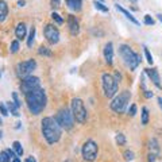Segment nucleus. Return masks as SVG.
Masks as SVG:
<instances>
[{
  "label": "nucleus",
  "mask_w": 162,
  "mask_h": 162,
  "mask_svg": "<svg viewBox=\"0 0 162 162\" xmlns=\"http://www.w3.org/2000/svg\"><path fill=\"white\" fill-rule=\"evenodd\" d=\"M42 135L46 139V142L49 144H54L61 139L62 135V129L58 124V122L52 116H46L42 119Z\"/></svg>",
  "instance_id": "f257e3e1"
},
{
  "label": "nucleus",
  "mask_w": 162,
  "mask_h": 162,
  "mask_svg": "<svg viewBox=\"0 0 162 162\" xmlns=\"http://www.w3.org/2000/svg\"><path fill=\"white\" fill-rule=\"evenodd\" d=\"M26 96V103L28 111L33 115H39L42 111L46 108V103H48V97H46V92L45 89L38 88L35 91L27 93Z\"/></svg>",
  "instance_id": "f03ea898"
},
{
  "label": "nucleus",
  "mask_w": 162,
  "mask_h": 162,
  "mask_svg": "<svg viewBox=\"0 0 162 162\" xmlns=\"http://www.w3.org/2000/svg\"><path fill=\"white\" fill-rule=\"evenodd\" d=\"M119 54H120L123 62H124L131 70H135L136 66L140 63V55L136 54L129 45L119 46Z\"/></svg>",
  "instance_id": "7ed1b4c3"
},
{
  "label": "nucleus",
  "mask_w": 162,
  "mask_h": 162,
  "mask_svg": "<svg viewBox=\"0 0 162 162\" xmlns=\"http://www.w3.org/2000/svg\"><path fill=\"white\" fill-rule=\"evenodd\" d=\"M101 85H103V91H104L105 97L112 99L118 92L119 81L115 78V76H112V74L103 73V76H101Z\"/></svg>",
  "instance_id": "20e7f679"
},
{
  "label": "nucleus",
  "mask_w": 162,
  "mask_h": 162,
  "mask_svg": "<svg viewBox=\"0 0 162 162\" xmlns=\"http://www.w3.org/2000/svg\"><path fill=\"white\" fill-rule=\"evenodd\" d=\"M131 99V93L130 91H123L119 93V96H116L111 103V109L116 114H124V111L127 108V105L130 103Z\"/></svg>",
  "instance_id": "39448f33"
},
{
  "label": "nucleus",
  "mask_w": 162,
  "mask_h": 162,
  "mask_svg": "<svg viewBox=\"0 0 162 162\" xmlns=\"http://www.w3.org/2000/svg\"><path fill=\"white\" fill-rule=\"evenodd\" d=\"M73 114H72V111H69L68 108H61L55 115V120L58 122V124L61 126L62 130H66L69 131L73 129L74 126V122H73Z\"/></svg>",
  "instance_id": "423d86ee"
},
{
  "label": "nucleus",
  "mask_w": 162,
  "mask_h": 162,
  "mask_svg": "<svg viewBox=\"0 0 162 162\" xmlns=\"http://www.w3.org/2000/svg\"><path fill=\"white\" fill-rule=\"evenodd\" d=\"M72 114H73L76 122L81 123V124L87 122V108H85L84 101L80 97H74L72 100Z\"/></svg>",
  "instance_id": "0eeeda50"
},
{
  "label": "nucleus",
  "mask_w": 162,
  "mask_h": 162,
  "mask_svg": "<svg viewBox=\"0 0 162 162\" xmlns=\"http://www.w3.org/2000/svg\"><path fill=\"white\" fill-rule=\"evenodd\" d=\"M81 154H83V158L88 162H93L97 158V154H99V146L95 140L88 139L87 142L83 144V149H81Z\"/></svg>",
  "instance_id": "6e6552de"
},
{
  "label": "nucleus",
  "mask_w": 162,
  "mask_h": 162,
  "mask_svg": "<svg viewBox=\"0 0 162 162\" xmlns=\"http://www.w3.org/2000/svg\"><path fill=\"white\" fill-rule=\"evenodd\" d=\"M35 68H37L35 59H27V61L19 62L16 65V76L19 78H26L35 70Z\"/></svg>",
  "instance_id": "1a4fd4ad"
},
{
  "label": "nucleus",
  "mask_w": 162,
  "mask_h": 162,
  "mask_svg": "<svg viewBox=\"0 0 162 162\" xmlns=\"http://www.w3.org/2000/svg\"><path fill=\"white\" fill-rule=\"evenodd\" d=\"M38 88H41V80L35 76H28V77L23 78L22 83H20V91H22L23 95H27V93L35 91Z\"/></svg>",
  "instance_id": "9d476101"
},
{
  "label": "nucleus",
  "mask_w": 162,
  "mask_h": 162,
  "mask_svg": "<svg viewBox=\"0 0 162 162\" xmlns=\"http://www.w3.org/2000/svg\"><path fill=\"white\" fill-rule=\"evenodd\" d=\"M43 35L46 38V41L52 45L58 43V41H59V31L54 24H46L43 28Z\"/></svg>",
  "instance_id": "9b49d317"
},
{
  "label": "nucleus",
  "mask_w": 162,
  "mask_h": 162,
  "mask_svg": "<svg viewBox=\"0 0 162 162\" xmlns=\"http://www.w3.org/2000/svg\"><path fill=\"white\" fill-rule=\"evenodd\" d=\"M68 27H69V33L73 37H76L80 33V24H78V20L76 19V16L73 15L68 16Z\"/></svg>",
  "instance_id": "f8f14e48"
},
{
  "label": "nucleus",
  "mask_w": 162,
  "mask_h": 162,
  "mask_svg": "<svg viewBox=\"0 0 162 162\" xmlns=\"http://www.w3.org/2000/svg\"><path fill=\"white\" fill-rule=\"evenodd\" d=\"M103 54H104L105 62H107L108 65H112V62H114V45H112V42H108V43H105Z\"/></svg>",
  "instance_id": "ddd939ff"
},
{
  "label": "nucleus",
  "mask_w": 162,
  "mask_h": 162,
  "mask_svg": "<svg viewBox=\"0 0 162 162\" xmlns=\"http://www.w3.org/2000/svg\"><path fill=\"white\" fill-rule=\"evenodd\" d=\"M144 73L150 77V80L153 81V84H154L157 88H161V78H159L158 70L154 69V68H151V69H144Z\"/></svg>",
  "instance_id": "4468645a"
},
{
  "label": "nucleus",
  "mask_w": 162,
  "mask_h": 162,
  "mask_svg": "<svg viewBox=\"0 0 162 162\" xmlns=\"http://www.w3.org/2000/svg\"><path fill=\"white\" fill-rule=\"evenodd\" d=\"M26 34H27L26 24H24L23 22L18 23V26H16V28H15V35H16V38H18L19 41H20V39H24V38H26Z\"/></svg>",
  "instance_id": "2eb2a0df"
},
{
  "label": "nucleus",
  "mask_w": 162,
  "mask_h": 162,
  "mask_svg": "<svg viewBox=\"0 0 162 162\" xmlns=\"http://www.w3.org/2000/svg\"><path fill=\"white\" fill-rule=\"evenodd\" d=\"M65 2H66V6L70 11L78 12V11H81V8H83V0H65Z\"/></svg>",
  "instance_id": "dca6fc26"
},
{
  "label": "nucleus",
  "mask_w": 162,
  "mask_h": 162,
  "mask_svg": "<svg viewBox=\"0 0 162 162\" xmlns=\"http://www.w3.org/2000/svg\"><path fill=\"white\" fill-rule=\"evenodd\" d=\"M115 7H116V10H118V11H120V12H122V14H123V15H124V16H126V18H127V19H129V20H130V22H133L134 24H136V26H139V22H138V20H136V19L134 18V16H133V15H131V12H129V11H127V10H126V8H123V7L120 6V4H118V3H116V4H115Z\"/></svg>",
  "instance_id": "f3484780"
},
{
  "label": "nucleus",
  "mask_w": 162,
  "mask_h": 162,
  "mask_svg": "<svg viewBox=\"0 0 162 162\" xmlns=\"http://www.w3.org/2000/svg\"><path fill=\"white\" fill-rule=\"evenodd\" d=\"M8 15V6L4 0H0V23H3L7 19Z\"/></svg>",
  "instance_id": "a211bd4d"
},
{
  "label": "nucleus",
  "mask_w": 162,
  "mask_h": 162,
  "mask_svg": "<svg viewBox=\"0 0 162 162\" xmlns=\"http://www.w3.org/2000/svg\"><path fill=\"white\" fill-rule=\"evenodd\" d=\"M149 150H150L151 154L154 155H158L159 154V146H158V142H157V139H150L149 140Z\"/></svg>",
  "instance_id": "6ab92c4d"
},
{
  "label": "nucleus",
  "mask_w": 162,
  "mask_h": 162,
  "mask_svg": "<svg viewBox=\"0 0 162 162\" xmlns=\"http://www.w3.org/2000/svg\"><path fill=\"white\" fill-rule=\"evenodd\" d=\"M7 107H8V111H11V114L14 115V116L18 118L19 115H20V114H19V107L14 103V101H8V103H7Z\"/></svg>",
  "instance_id": "aec40b11"
},
{
  "label": "nucleus",
  "mask_w": 162,
  "mask_h": 162,
  "mask_svg": "<svg viewBox=\"0 0 162 162\" xmlns=\"http://www.w3.org/2000/svg\"><path fill=\"white\" fill-rule=\"evenodd\" d=\"M12 147H14V150H15V153H16V155H18V157L23 155V147H22V144H20V142L15 140V142L12 143Z\"/></svg>",
  "instance_id": "412c9836"
},
{
  "label": "nucleus",
  "mask_w": 162,
  "mask_h": 162,
  "mask_svg": "<svg viewBox=\"0 0 162 162\" xmlns=\"http://www.w3.org/2000/svg\"><path fill=\"white\" fill-rule=\"evenodd\" d=\"M34 38H35V27H33L31 30H30V34H28V38H27V46L28 48H33Z\"/></svg>",
  "instance_id": "4be33fe9"
},
{
  "label": "nucleus",
  "mask_w": 162,
  "mask_h": 162,
  "mask_svg": "<svg viewBox=\"0 0 162 162\" xmlns=\"http://www.w3.org/2000/svg\"><path fill=\"white\" fill-rule=\"evenodd\" d=\"M93 6H95L96 10H99L101 12H108V7L104 6L103 2H97V0H96V2H93Z\"/></svg>",
  "instance_id": "5701e85b"
},
{
  "label": "nucleus",
  "mask_w": 162,
  "mask_h": 162,
  "mask_svg": "<svg viewBox=\"0 0 162 162\" xmlns=\"http://www.w3.org/2000/svg\"><path fill=\"white\" fill-rule=\"evenodd\" d=\"M38 53H39L41 55H45V57H50L53 53L52 50H50L49 48H46V46H39V49H38Z\"/></svg>",
  "instance_id": "b1692460"
},
{
  "label": "nucleus",
  "mask_w": 162,
  "mask_h": 162,
  "mask_svg": "<svg viewBox=\"0 0 162 162\" xmlns=\"http://www.w3.org/2000/svg\"><path fill=\"white\" fill-rule=\"evenodd\" d=\"M149 123V109L146 107L142 108V124L146 126Z\"/></svg>",
  "instance_id": "393cba45"
},
{
  "label": "nucleus",
  "mask_w": 162,
  "mask_h": 162,
  "mask_svg": "<svg viewBox=\"0 0 162 162\" xmlns=\"http://www.w3.org/2000/svg\"><path fill=\"white\" fill-rule=\"evenodd\" d=\"M115 140H116V143L119 144V146H124V144H126V136L123 134H118L116 138H115Z\"/></svg>",
  "instance_id": "a878e982"
},
{
  "label": "nucleus",
  "mask_w": 162,
  "mask_h": 162,
  "mask_svg": "<svg viewBox=\"0 0 162 162\" xmlns=\"http://www.w3.org/2000/svg\"><path fill=\"white\" fill-rule=\"evenodd\" d=\"M52 19H53L57 24H62V23H63V19L61 18V15H58L57 12H54V11L52 12Z\"/></svg>",
  "instance_id": "bb28decb"
},
{
  "label": "nucleus",
  "mask_w": 162,
  "mask_h": 162,
  "mask_svg": "<svg viewBox=\"0 0 162 162\" xmlns=\"http://www.w3.org/2000/svg\"><path fill=\"white\" fill-rule=\"evenodd\" d=\"M0 159H2V162H10L11 161V157H10V154H8L7 150L0 153Z\"/></svg>",
  "instance_id": "cd10ccee"
},
{
  "label": "nucleus",
  "mask_w": 162,
  "mask_h": 162,
  "mask_svg": "<svg viewBox=\"0 0 162 162\" xmlns=\"http://www.w3.org/2000/svg\"><path fill=\"white\" fill-rule=\"evenodd\" d=\"M18 50H19V42L18 41H14V42H11V46H10V52L12 54H15V53H18Z\"/></svg>",
  "instance_id": "c85d7f7f"
},
{
  "label": "nucleus",
  "mask_w": 162,
  "mask_h": 162,
  "mask_svg": "<svg viewBox=\"0 0 162 162\" xmlns=\"http://www.w3.org/2000/svg\"><path fill=\"white\" fill-rule=\"evenodd\" d=\"M143 49H144V55H146L147 62L150 63V65H153V62H154V59H153V55L150 54V52H149V49H147V48H143Z\"/></svg>",
  "instance_id": "c756f323"
},
{
  "label": "nucleus",
  "mask_w": 162,
  "mask_h": 162,
  "mask_svg": "<svg viewBox=\"0 0 162 162\" xmlns=\"http://www.w3.org/2000/svg\"><path fill=\"white\" fill-rule=\"evenodd\" d=\"M0 114L3 116H8V107L4 103H0Z\"/></svg>",
  "instance_id": "7c9ffc66"
},
{
  "label": "nucleus",
  "mask_w": 162,
  "mask_h": 162,
  "mask_svg": "<svg viewBox=\"0 0 162 162\" xmlns=\"http://www.w3.org/2000/svg\"><path fill=\"white\" fill-rule=\"evenodd\" d=\"M124 159L126 161H133L134 159V153L133 151H131V150H126L124 151Z\"/></svg>",
  "instance_id": "2f4dec72"
},
{
  "label": "nucleus",
  "mask_w": 162,
  "mask_h": 162,
  "mask_svg": "<svg viewBox=\"0 0 162 162\" xmlns=\"http://www.w3.org/2000/svg\"><path fill=\"white\" fill-rule=\"evenodd\" d=\"M144 24H147V26H153V24H154V19L151 18L150 15H144Z\"/></svg>",
  "instance_id": "473e14b6"
},
{
  "label": "nucleus",
  "mask_w": 162,
  "mask_h": 162,
  "mask_svg": "<svg viewBox=\"0 0 162 162\" xmlns=\"http://www.w3.org/2000/svg\"><path fill=\"white\" fill-rule=\"evenodd\" d=\"M129 115H130V116H135V115H136V105H135V104H133V105L130 107Z\"/></svg>",
  "instance_id": "72a5a7b5"
},
{
  "label": "nucleus",
  "mask_w": 162,
  "mask_h": 162,
  "mask_svg": "<svg viewBox=\"0 0 162 162\" xmlns=\"http://www.w3.org/2000/svg\"><path fill=\"white\" fill-rule=\"evenodd\" d=\"M50 3H52L53 8H59L61 7V0H50Z\"/></svg>",
  "instance_id": "f704fd0d"
},
{
  "label": "nucleus",
  "mask_w": 162,
  "mask_h": 162,
  "mask_svg": "<svg viewBox=\"0 0 162 162\" xmlns=\"http://www.w3.org/2000/svg\"><path fill=\"white\" fill-rule=\"evenodd\" d=\"M12 97H14V103L18 105V107H20V100L18 97V93H12Z\"/></svg>",
  "instance_id": "c9c22d12"
},
{
  "label": "nucleus",
  "mask_w": 162,
  "mask_h": 162,
  "mask_svg": "<svg viewBox=\"0 0 162 162\" xmlns=\"http://www.w3.org/2000/svg\"><path fill=\"white\" fill-rule=\"evenodd\" d=\"M144 92V97H146V99H150V97H153V92H150V91H143Z\"/></svg>",
  "instance_id": "e433bc0d"
},
{
  "label": "nucleus",
  "mask_w": 162,
  "mask_h": 162,
  "mask_svg": "<svg viewBox=\"0 0 162 162\" xmlns=\"http://www.w3.org/2000/svg\"><path fill=\"white\" fill-rule=\"evenodd\" d=\"M155 158H157V155H154V154H149V162H155Z\"/></svg>",
  "instance_id": "4c0bfd02"
},
{
  "label": "nucleus",
  "mask_w": 162,
  "mask_h": 162,
  "mask_svg": "<svg viewBox=\"0 0 162 162\" xmlns=\"http://www.w3.org/2000/svg\"><path fill=\"white\" fill-rule=\"evenodd\" d=\"M7 151H8V154H10V157H11V158H12V159H14V158H15V157H16V153H15V151H12V150H11V149H8V150H7Z\"/></svg>",
  "instance_id": "58836bf2"
},
{
  "label": "nucleus",
  "mask_w": 162,
  "mask_h": 162,
  "mask_svg": "<svg viewBox=\"0 0 162 162\" xmlns=\"http://www.w3.org/2000/svg\"><path fill=\"white\" fill-rule=\"evenodd\" d=\"M24 4H26V2H24V0H19V2H18V6H19V7H23Z\"/></svg>",
  "instance_id": "ea45409f"
},
{
  "label": "nucleus",
  "mask_w": 162,
  "mask_h": 162,
  "mask_svg": "<svg viewBox=\"0 0 162 162\" xmlns=\"http://www.w3.org/2000/svg\"><path fill=\"white\" fill-rule=\"evenodd\" d=\"M158 104H159V107H161V109H162V96L158 97Z\"/></svg>",
  "instance_id": "a19ab883"
},
{
  "label": "nucleus",
  "mask_w": 162,
  "mask_h": 162,
  "mask_svg": "<svg viewBox=\"0 0 162 162\" xmlns=\"http://www.w3.org/2000/svg\"><path fill=\"white\" fill-rule=\"evenodd\" d=\"M26 162H35V159H34L33 157H30V158H27V159H26Z\"/></svg>",
  "instance_id": "79ce46f5"
},
{
  "label": "nucleus",
  "mask_w": 162,
  "mask_h": 162,
  "mask_svg": "<svg viewBox=\"0 0 162 162\" xmlns=\"http://www.w3.org/2000/svg\"><path fill=\"white\" fill-rule=\"evenodd\" d=\"M12 162H20V159L18 158V157H15V158H14V159H12Z\"/></svg>",
  "instance_id": "37998d69"
},
{
  "label": "nucleus",
  "mask_w": 162,
  "mask_h": 162,
  "mask_svg": "<svg viewBox=\"0 0 162 162\" xmlns=\"http://www.w3.org/2000/svg\"><path fill=\"white\" fill-rule=\"evenodd\" d=\"M157 16H158V19H159V22L162 23V14H158V15H157Z\"/></svg>",
  "instance_id": "c03bdc74"
},
{
  "label": "nucleus",
  "mask_w": 162,
  "mask_h": 162,
  "mask_svg": "<svg viewBox=\"0 0 162 162\" xmlns=\"http://www.w3.org/2000/svg\"><path fill=\"white\" fill-rule=\"evenodd\" d=\"M63 162H73V161H72V159H66V161H63Z\"/></svg>",
  "instance_id": "a18cd8bd"
},
{
  "label": "nucleus",
  "mask_w": 162,
  "mask_h": 162,
  "mask_svg": "<svg viewBox=\"0 0 162 162\" xmlns=\"http://www.w3.org/2000/svg\"><path fill=\"white\" fill-rule=\"evenodd\" d=\"M130 2H133V3H136V2H138V0H130Z\"/></svg>",
  "instance_id": "49530a36"
},
{
  "label": "nucleus",
  "mask_w": 162,
  "mask_h": 162,
  "mask_svg": "<svg viewBox=\"0 0 162 162\" xmlns=\"http://www.w3.org/2000/svg\"><path fill=\"white\" fill-rule=\"evenodd\" d=\"M0 124H2V119H0Z\"/></svg>",
  "instance_id": "de8ad7c7"
},
{
  "label": "nucleus",
  "mask_w": 162,
  "mask_h": 162,
  "mask_svg": "<svg viewBox=\"0 0 162 162\" xmlns=\"http://www.w3.org/2000/svg\"><path fill=\"white\" fill-rule=\"evenodd\" d=\"M0 77H2V72H0Z\"/></svg>",
  "instance_id": "09e8293b"
},
{
  "label": "nucleus",
  "mask_w": 162,
  "mask_h": 162,
  "mask_svg": "<svg viewBox=\"0 0 162 162\" xmlns=\"http://www.w3.org/2000/svg\"><path fill=\"white\" fill-rule=\"evenodd\" d=\"M99 2H103V0H99Z\"/></svg>",
  "instance_id": "8fccbe9b"
},
{
  "label": "nucleus",
  "mask_w": 162,
  "mask_h": 162,
  "mask_svg": "<svg viewBox=\"0 0 162 162\" xmlns=\"http://www.w3.org/2000/svg\"><path fill=\"white\" fill-rule=\"evenodd\" d=\"M0 162H2V159H0Z\"/></svg>",
  "instance_id": "3c124183"
}]
</instances>
